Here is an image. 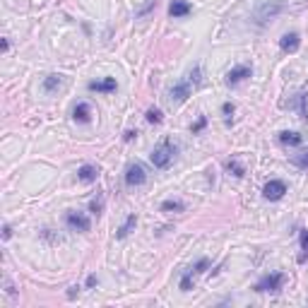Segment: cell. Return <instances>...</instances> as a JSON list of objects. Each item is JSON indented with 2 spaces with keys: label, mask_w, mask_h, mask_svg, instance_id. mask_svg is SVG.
Here are the masks:
<instances>
[{
  "label": "cell",
  "mask_w": 308,
  "mask_h": 308,
  "mask_svg": "<svg viewBox=\"0 0 308 308\" xmlns=\"http://www.w3.org/2000/svg\"><path fill=\"white\" fill-rule=\"evenodd\" d=\"M200 75H202V70L195 65V68H193V70H190L188 75L181 79V82H176L174 87H171V92H169V101H171V104H183V101H186V99L190 96V92L200 85V79H202Z\"/></svg>",
  "instance_id": "obj_1"
},
{
  "label": "cell",
  "mask_w": 308,
  "mask_h": 308,
  "mask_svg": "<svg viewBox=\"0 0 308 308\" xmlns=\"http://www.w3.org/2000/svg\"><path fill=\"white\" fill-rule=\"evenodd\" d=\"M282 10H284V0H258V5L253 10V17H255V22L262 27L268 19L279 15Z\"/></svg>",
  "instance_id": "obj_2"
},
{
  "label": "cell",
  "mask_w": 308,
  "mask_h": 308,
  "mask_svg": "<svg viewBox=\"0 0 308 308\" xmlns=\"http://www.w3.org/2000/svg\"><path fill=\"white\" fill-rule=\"evenodd\" d=\"M174 157H176V145L171 142V140H161L159 147H154V152H152L150 159L157 169H166V166L174 161Z\"/></svg>",
  "instance_id": "obj_3"
},
{
  "label": "cell",
  "mask_w": 308,
  "mask_h": 308,
  "mask_svg": "<svg viewBox=\"0 0 308 308\" xmlns=\"http://www.w3.org/2000/svg\"><path fill=\"white\" fill-rule=\"evenodd\" d=\"M282 284H284V275H282V272H272V275L262 277V279L253 286V289L258 294H268V292L270 294H277L279 289H282Z\"/></svg>",
  "instance_id": "obj_4"
},
{
  "label": "cell",
  "mask_w": 308,
  "mask_h": 308,
  "mask_svg": "<svg viewBox=\"0 0 308 308\" xmlns=\"http://www.w3.org/2000/svg\"><path fill=\"white\" fill-rule=\"evenodd\" d=\"M207 268H210V260H207V258L198 260L195 265H190V268L183 272V277H181V289H183V292H190V289H193V279H195L200 272H205Z\"/></svg>",
  "instance_id": "obj_5"
},
{
  "label": "cell",
  "mask_w": 308,
  "mask_h": 308,
  "mask_svg": "<svg viewBox=\"0 0 308 308\" xmlns=\"http://www.w3.org/2000/svg\"><path fill=\"white\" fill-rule=\"evenodd\" d=\"M65 224L72 231H89V217L85 212H68L65 214Z\"/></svg>",
  "instance_id": "obj_6"
},
{
  "label": "cell",
  "mask_w": 308,
  "mask_h": 308,
  "mask_svg": "<svg viewBox=\"0 0 308 308\" xmlns=\"http://www.w3.org/2000/svg\"><path fill=\"white\" fill-rule=\"evenodd\" d=\"M284 193H286L284 181H270V183H265V188H262V195L268 200H282Z\"/></svg>",
  "instance_id": "obj_7"
},
{
  "label": "cell",
  "mask_w": 308,
  "mask_h": 308,
  "mask_svg": "<svg viewBox=\"0 0 308 308\" xmlns=\"http://www.w3.org/2000/svg\"><path fill=\"white\" fill-rule=\"evenodd\" d=\"M147 181V174H145L142 164H130L126 171V183L128 186H142Z\"/></svg>",
  "instance_id": "obj_8"
},
{
  "label": "cell",
  "mask_w": 308,
  "mask_h": 308,
  "mask_svg": "<svg viewBox=\"0 0 308 308\" xmlns=\"http://www.w3.org/2000/svg\"><path fill=\"white\" fill-rule=\"evenodd\" d=\"M87 87H89V92L111 94V92H116V89H118V85H116V79H113V77H104V79H92Z\"/></svg>",
  "instance_id": "obj_9"
},
{
  "label": "cell",
  "mask_w": 308,
  "mask_h": 308,
  "mask_svg": "<svg viewBox=\"0 0 308 308\" xmlns=\"http://www.w3.org/2000/svg\"><path fill=\"white\" fill-rule=\"evenodd\" d=\"M251 72H253L251 65H236V68H231V70L227 72V85H238L241 79L251 77Z\"/></svg>",
  "instance_id": "obj_10"
},
{
  "label": "cell",
  "mask_w": 308,
  "mask_h": 308,
  "mask_svg": "<svg viewBox=\"0 0 308 308\" xmlns=\"http://www.w3.org/2000/svg\"><path fill=\"white\" fill-rule=\"evenodd\" d=\"M299 46H301V36L296 32H289V34H284V36L279 39V48H282V51H286V53L299 51Z\"/></svg>",
  "instance_id": "obj_11"
},
{
  "label": "cell",
  "mask_w": 308,
  "mask_h": 308,
  "mask_svg": "<svg viewBox=\"0 0 308 308\" xmlns=\"http://www.w3.org/2000/svg\"><path fill=\"white\" fill-rule=\"evenodd\" d=\"M99 166H92V164H85V166H79V171H77V178L82 183H94L96 178H99Z\"/></svg>",
  "instance_id": "obj_12"
},
{
  "label": "cell",
  "mask_w": 308,
  "mask_h": 308,
  "mask_svg": "<svg viewBox=\"0 0 308 308\" xmlns=\"http://www.w3.org/2000/svg\"><path fill=\"white\" fill-rule=\"evenodd\" d=\"M63 85H65L63 75H48V77H44V92H48V94H53V92H58V89H63Z\"/></svg>",
  "instance_id": "obj_13"
},
{
  "label": "cell",
  "mask_w": 308,
  "mask_h": 308,
  "mask_svg": "<svg viewBox=\"0 0 308 308\" xmlns=\"http://www.w3.org/2000/svg\"><path fill=\"white\" fill-rule=\"evenodd\" d=\"M190 5L186 3V0H171V5H169V15L174 17H186V15H190Z\"/></svg>",
  "instance_id": "obj_14"
},
{
  "label": "cell",
  "mask_w": 308,
  "mask_h": 308,
  "mask_svg": "<svg viewBox=\"0 0 308 308\" xmlns=\"http://www.w3.org/2000/svg\"><path fill=\"white\" fill-rule=\"evenodd\" d=\"M72 118L77 120V123H89L92 120V109H89V104H77L75 111H72Z\"/></svg>",
  "instance_id": "obj_15"
},
{
  "label": "cell",
  "mask_w": 308,
  "mask_h": 308,
  "mask_svg": "<svg viewBox=\"0 0 308 308\" xmlns=\"http://www.w3.org/2000/svg\"><path fill=\"white\" fill-rule=\"evenodd\" d=\"M279 142L284 147H296V145L303 142V135L294 133V130H284V133H279Z\"/></svg>",
  "instance_id": "obj_16"
},
{
  "label": "cell",
  "mask_w": 308,
  "mask_h": 308,
  "mask_svg": "<svg viewBox=\"0 0 308 308\" xmlns=\"http://www.w3.org/2000/svg\"><path fill=\"white\" fill-rule=\"evenodd\" d=\"M135 224H137V217H135V214H130V217H128V219L123 221V227H120V229L116 231V236H118V238H126L128 234H130V231L135 229Z\"/></svg>",
  "instance_id": "obj_17"
},
{
  "label": "cell",
  "mask_w": 308,
  "mask_h": 308,
  "mask_svg": "<svg viewBox=\"0 0 308 308\" xmlns=\"http://www.w3.org/2000/svg\"><path fill=\"white\" fill-rule=\"evenodd\" d=\"M299 241H301L299 262H306V260H308V229H301V231H299Z\"/></svg>",
  "instance_id": "obj_18"
},
{
  "label": "cell",
  "mask_w": 308,
  "mask_h": 308,
  "mask_svg": "<svg viewBox=\"0 0 308 308\" xmlns=\"http://www.w3.org/2000/svg\"><path fill=\"white\" fill-rule=\"evenodd\" d=\"M161 210L164 212H183L186 205H183L181 200H166V202H161Z\"/></svg>",
  "instance_id": "obj_19"
},
{
  "label": "cell",
  "mask_w": 308,
  "mask_h": 308,
  "mask_svg": "<svg viewBox=\"0 0 308 308\" xmlns=\"http://www.w3.org/2000/svg\"><path fill=\"white\" fill-rule=\"evenodd\" d=\"M227 169H229V171H231L234 176H236V178H241V176L245 174V169H243L241 164H238L236 159H231V161H227Z\"/></svg>",
  "instance_id": "obj_20"
},
{
  "label": "cell",
  "mask_w": 308,
  "mask_h": 308,
  "mask_svg": "<svg viewBox=\"0 0 308 308\" xmlns=\"http://www.w3.org/2000/svg\"><path fill=\"white\" fill-rule=\"evenodd\" d=\"M89 210H92V212H94L96 217L101 214V210H104V198H101V195H99V198H94V200H92V205H89Z\"/></svg>",
  "instance_id": "obj_21"
},
{
  "label": "cell",
  "mask_w": 308,
  "mask_h": 308,
  "mask_svg": "<svg viewBox=\"0 0 308 308\" xmlns=\"http://www.w3.org/2000/svg\"><path fill=\"white\" fill-rule=\"evenodd\" d=\"M147 120H150V123H161V120H164V118H161V111H159V109H150V111H147Z\"/></svg>",
  "instance_id": "obj_22"
},
{
  "label": "cell",
  "mask_w": 308,
  "mask_h": 308,
  "mask_svg": "<svg viewBox=\"0 0 308 308\" xmlns=\"http://www.w3.org/2000/svg\"><path fill=\"white\" fill-rule=\"evenodd\" d=\"M294 164H296V166H301V169H308V152H303L301 157H296V159H294Z\"/></svg>",
  "instance_id": "obj_23"
},
{
  "label": "cell",
  "mask_w": 308,
  "mask_h": 308,
  "mask_svg": "<svg viewBox=\"0 0 308 308\" xmlns=\"http://www.w3.org/2000/svg\"><path fill=\"white\" fill-rule=\"evenodd\" d=\"M207 126V118L205 116H200L198 118V123H195V126H193V133H200V130H202V128Z\"/></svg>",
  "instance_id": "obj_24"
},
{
  "label": "cell",
  "mask_w": 308,
  "mask_h": 308,
  "mask_svg": "<svg viewBox=\"0 0 308 308\" xmlns=\"http://www.w3.org/2000/svg\"><path fill=\"white\" fill-rule=\"evenodd\" d=\"M221 111H224V116H231V113H234V104H224V106H221Z\"/></svg>",
  "instance_id": "obj_25"
},
{
  "label": "cell",
  "mask_w": 308,
  "mask_h": 308,
  "mask_svg": "<svg viewBox=\"0 0 308 308\" xmlns=\"http://www.w3.org/2000/svg\"><path fill=\"white\" fill-rule=\"evenodd\" d=\"M301 96V104L306 101V94H299ZM301 116H303V120H308V111H306V106H301Z\"/></svg>",
  "instance_id": "obj_26"
},
{
  "label": "cell",
  "mask_w": 308,
  "mask_h": 308,
  "mask_svg": "<svg viewBox=\"0 0 308 308\" xmlns=\"http://www.w3.org/2000/svg\"><path fill=\"white\" fill-rule=\"evenodd\" d=\"M10 236H12V227L5 224V227H3V238H10Z\"/></svg>",
  "instance_id": "obj_27"
},
{
  "label": "cell",
  "mask_w": 308,
  "mask_h": 308,
  "mask_svg": "<svg viewBox=\"0 0 308 308\" xmlns=\"http://www.w3.org/2000/svg\"><path fill=\"white\" fill-rule=\"evenodd\" d=\"M5 294H10V296H15V286L10 284V279H5Z\"/></svg>",
  "instance_id": "obj_28"
},
{
  "label": "cell",
  "mask_w": 308,
  "mask_h": 308,
  "mask_svg": "<svg viewBox=\"0 0 308 308\" xmlns=\"http://www.w3.org/2000/svg\"><path fill=\"white\" fill-rule=\"evenodd\" d=\"M135 135H137V133H135V130H128V133L123 135V140H126V142H130V140H133Z\"/></svg>",
  "instance_id": "obj_29"
},
{
  "label": "cell",
  "mask_w": 308,
  "mask_h": 308,
  "mask_svg": "<svg viewBox=\"0 0 308 308\" xmlns=\"http://www.w3.org/2000/svg\"><path fill=\"white\" fill-rule=\"evenodd\" d=\"M96 282H99V279H96V275H89L87 277V286H94Z\"/></svg>",
  "instance_id": "obj_30"
}]
</instances>
